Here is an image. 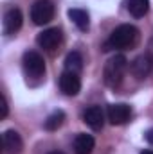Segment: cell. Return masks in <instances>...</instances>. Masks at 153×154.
<instances>
[{
	"mask_svg": "<svg viewBox=\"0 0 153 154\" xmlns=\"http://www.w3.org/2000/svg\"><path fill=\"white\" fill-rule=\"evenodd\" d=\"M22 63H24L25 74H27L29 77L38 79V77H41L43 74H45V61H43V57L40 56L38 52H34V50L25 52Z\"/></svg>",
	"mask_w": 153,
	"mask_h": 154,
	"instance_id": "3",
	"label": "cell"
},
{
	"mask_svg": "<svg viewBox=\"0 0 153 154\" xmlns=\"http://www.w3.org/2000/svg\"><path fill=\"white\" fill-rule=\"evenodd\" d=\"M54 18V5L49 0H38L31 7V20L36 25H45Z\"/></svg>",
	"mask_w": 153,
	"mask_h": 154,
	"instance_id": "4",
	"label": "cell"
},
{
	"mask_svg": "<svg viewBox=\"0 0 153 154\" xmlns=\"http://www.w3.org/2000/svg\"><path fill=\"white\" fill-rule=\"evenodd\" d=\"M137 34H139V31L133 25H130V23L119 25L117 29L112 31L110 38L106 41V50L108 48H126V47L133 45L137 39Z\"/></svg>",
	"mask_w": 153,
	"mask_h": 154,
	"instance_id": "2",
	"label": "cell"
},
{
	"mask_svg": "<svg viewBox=\"0 0 153 154\" xmlns=\"http://www.w3.org/2000/svg\"><path fill=\"white\" fill-rule=\"evenodd\" d=\"M153 68V57L150 54H142L139 57H135V61L132 63V74L137 79H144L150 75Z\"/></svg>",
	"mask_w": 153,
	"mask_h": 154,
	"instance_id": "9",
	"label": "cell"
},
{
	"mask_svg": "<svg viewBox=\"0 0 153 154\" xmlns=\"http://www.w3.org/2000/svg\"><path fill=\"white\" fill-rule=\"evenodd\" d=\"M36 43L45 50H54L60 43H61V31L58 27H50L45 29L43 32H40L36 36Z\"/></svg>",
	"mask_w": 153,
	"mask_h": 154,
	"instance_id": "5",
	"label": "cell"
},
{
	"mask_svg": "<svg viewBox=\"0 0 153 154\" xmlns=\"http://www.w3.org/2000/svg\"><path fill=\"white\" fill-rule=\"evenodd\" d=\"M49 154H65V152H61V151H52V152H49Z\"/></svg>",
	"mask_w": 153,
	"mask_h": 154,
	"instance_id": "20",
	"label": "cell"
},
{
	"mask_svg": "<svg viewBox=\"0 0 153 154\" xmlns=\"http://www.w3.org/2000/svg\"><path fill=\"white\" fill-rule=\"evenodd\" d=\"M128 11L135 18H142L150 11V0H128Z\"/></svg>",
	"mask_w": 153,
	"mask_h": 154,
	"instance_id": "14",
	"label": "cell"
},
{
	"mask_svg": "<svg viewBox=\"0 0 153 154\" xmlns=\"http://www.w3.org/2000/svg\"><path fill=\"white\" fill-rule=\"evenodd\" d=\"M128 70V59L126 56L122 54H115L114 57L108 59L106 66H105V84L110 86V88H115L121 84L122 77Z\"/></svg>",
	"mask_w": 153,
	"mask_h": 154,
	"instance_id": "1",
	"label": "cell"
},
{
	"mask_svg": "<svg viewBox=\"0 0 153 154\" xmlns=\"http://www.w3.org/2000/svg\"><path fill=\"white\" fill-rule=\"evenodd\" d=\"M60 88H61V91L65 93V95H69V97H74L79 93V90H81V81H79V75L74 74V72H63L61 75H60Z\"/></svg>",
	"mask_w": 153,
	"mask_h": 154,
	"instance_id": "6",
	"label": "cell"
},
{
	"mask_svg": "<svg viewBox=\"0 0 153 154\" xmlns=\"http://www.w3.org/2000/svg\"><path fill=\"white\" fill-rule=\"evenodd\" d=\"M106 115H108L110 124H114V125H122V124H126V122L130 120L132 109H130L128 104H112V106H108Z\"/></svg>",
	"mask_w": 153,
	"mask_h": 154,
	"instance_id": "7",
	"label": "cell"
},
{
	"mask_svg": "<svg viewBox=\"0 0 153 154\" xmlns=\"http://www.w3.org/2000/svg\"><path fill=\"white\" fill-rule=\"evenodd\" d=\"M83 122H85L90 129L99 131V129L103 127V124H105V111L101 109V106H90V108H86L85 113H83Z\"/></svg>",
	"mask_w": 153,
	"mask_h": 154,
	"instance_id": "8",
	"label": "cell"
},
{
	"mask_svg": "<svg viewBox=\"0 0 153 154\" xmlns=\"http://www.w3.org/2000/svg\"><path fill=\"white\" fill-rule=\"evenodd\" d=\"M146 142H148V143H151V145H153V127H151V129H148V131H146Z\"/></svg>",
	"mask_w": 153,
	"mask_h": 154,
	"instance_id": "18",
	"label": "cell"
},
{
	"mask_svg": "<svg viewBox=\"0 0 153 154\" xmlns=\"http://www.w3.org/2000/svg\"><path fill=\"white\" fill-rule=\"evenodd\" d=\"M7 116V102H5V97L0 95V118H5Z\"/></svg>",
	"mask_w": 153,
	"mask_h": 154,
	"instance_id": "17",
	"label": "cell"
},
{
	"mask_svg": "<svg viewBox=\"0 0 153 154\" xmlns=\"http://www.w3.org/2000/svg\"><path fill=\"white\" fill-rule=\"evenodd\" d=\"M83 68V57L79 52H69L65 57V70L67 72H74L77 74Z\"/></svg>",
	"mask_w": 153,
	"mask_h": 154,
	"instance_id": "15",
	"label": "cell"
},
{
	"mask_svg": "<svg viewBox=\"0 0 153 154\" xmlns=\"http://www.w3.org/2000/svg\"><path fill=\"white\" fill-rule=\"evenodd\" d=\"M94 145H96L94 138L86 133H81L74 138V152L76 154H92Z\"/></svg>",
	"mask_w": 153,
	"mask_h": 154,
	"instance_id": "12",
	"label": "cell"
},
{
	"mask_svg": "<svg viewBox=\"0 0 153 154\" xmlns=\"http://www.w3.org/2000/svg\"><path fill=\"white\" fill-rule=\"evenodd\" d=\"M22 13L20 9H9L4 16V32L5 34H15L22 27Z\"/></svg>",
	"mask_w": 153,
	"mask_h": 154,
	"instance_id": "11",
	"label": "cell"
},
{
	"mask_svg": "<svg viewBox=\"0 0 153 154\" xmlns=\"http://www.w3.org/2000/svg\"><path fill=\"white\" fill-rule=\"evenodd\" d=\"M2 142H4V149L7 154H20L24 149V142L20 138V134L13 129L5 131L4 136H2Z\"/></svg>",
	"mask_w": 153,
	"mask_h": 154,
	"instance_id": "10",
	"label": "cell"
},
{
	"mask_svg": "<svg viewBox=\"0 0 153 154\" xmlns=\"http://www.w3.org/2000/svg\"><path fill=\"white\" fill-rule=\"evenodd\" d=\"M141 154H153V151H151V149H148V151H142Z\"/></svg>",
	"mask_w": 153,
	"mask_h": 154,
	"instance_id": "19",
	"label": "cell"
},
{
	"mask_svg": "<svg viewBox=\"0 0 153 154\" xmlns=\"http://www.w3.org/2000/svg\"><path fill=\"white\" fill-rule=\"evenodd\" d=\"M69 18L72 20V23L76 25L79 31H86L90 25V18L88 13L83 9H69Z\"/></svg>",
	"mask_w": 153,
	"mask_h": 154,
	"instance_id": "13",
	"label": "cell"
},
{
	"mask_svg": "<svg viewBox=\"0 0 153 154\" xmlns=\"http://www.w3.org/2000/svg\"><path fill=\"white\" fill-rule=\"evenodd\" d=\"M63 120H65V113L63 111H54V113H50V115L47 116V120H45L43 125H45L47 131H56V129L61 127Z\"/></svg>",
	"mask_w": 153,
	"mask_h": 154,
	"instance_id": "16",
	"label": "cell"
}]
</instances>
